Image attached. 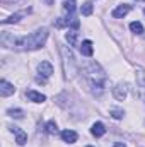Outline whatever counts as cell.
Segmentation results:
<instances>
[{
	"label": "cell",
	"instance_id": "1",
	"mask_svg": "<svg viewBox=\"0 0 145 147\" xmlns=\"http://www.w3.org/2000/svg\"><path fill=\"white\" fill-rule=\"evenodd\" d=\"M48 29L46 28H41V29H36L34 33H31L29 36L19 38V39H14V46L15 50H21V51H31V50H38L41 48L46 39H48Z\"/></svg>",
	"mask_w": 145,
	"mask_h": 147
},
{
	"label": "cell",
	"instance_id": "2",
	"mask_svg": "<svg viewBox=\"0 0 145 147\" xmlns=\"http://www.w3.org/2000/svg\"><path fill=\"white\" fill-rule=\"evenodd\" d=\"M84 77H85V80L89 82V86L92 87L94 92H96V91H97V92H103V91H104L106 74H104V70L101 69L99 63H96V62L87 63L85 69H84Z\"/></svg>",
	"mask_w": 145,
	"mask_h": 147
},
{
	"label": "cell",
	"instance_id": "3",
	"mask_svg": "<svg viewBox=\"0 0 145 147\" xmlns=\"http://www.w3.org/2000/svg\"><path fill=\"white\" fill-rule=\"evenodd\" d=\"M128 94V86L126 84H116V87H113V96L118 101H123Z\"/></svg>",
	"mask_w": 145,
	"mask_h": 147
},
{
	"label": "cell",
	"instance_id": "4",
	"mask_svg": "<svg viewBox=\"0 0 145 147\" xmlns=\"http://www.w3.org/2000/svg\"><path fill=\"white\" fill-rule=\"evenodd\" d=\"M38 72H39V75H43L44 79H48V77H51V74H53V65H51L50 62H41V63L38 65Z\"/></svg>",
	"mask_w": 145,
	"mask_h": 147
},
{
	"label": "cell",
	"instance_id": "5",
	"mask_svg": "<svg viewBox=\"0 0 145 147\" xmlns=\"http://www.w3.org/2000/svg\"><path fill=\"white\" fill-rule=\"evenodd\" d=\"M14 91H15V87H14L10 82H7V80H0V96H2V98H7V96L14 94Z\"/></svg>",
	"mask_w": 145,
	"mask_h": 147
},
{
	"label": "cell",
	"instance_id": "6",
	"mask_svg": "<svg viewBox=\"0 0 145 147\" xmlns=\"http://www.w3.org/2000/svg\"><path fill=\"white\" fill-rule=\"evenodd\" d=\"M10 132L15 134V142H17L19 146H24V144L28 142V135H26V132H22L19 127H10Z\"/></svg>",
	"mask_w": 145,
	"mask_h": 147
},
{
	"label": "cell",
	"instance_id": "7",
	"mask_svg": "<svg viewBox=\"0 0 145 147\" xmlns=\"http://www.w3.org/2000/svg\"><path fill=\"white\" fill-rule=\"evenodd\" d=\"M130 10H132V7H130V5H126V3H125V5H118V7L113 10V14H111V16H113L114 19H121V17H125Z\"/></svg>",
	"mask_w": 145,
	"mask_h": 147
},
{
	"label": "cell",
	"instance_id": "8",
	"mask_svg": "<svg viewBox=\"0 0 145 147\" xmlns=\"http://www.w3.org/2000/svg\"><path fill=\"white\" fill-rule=\"evenodd\" d=\"M29 12H31V9L22 10V12H15V14H12L10 17L3 19V21H2V24H14V22H19V21H21V17H24V16H26V14H29Z\"/></svg>",
	"mask_w": 145,
	"mask_h": 147
},
{
	"label": "cell",
	"instance_id": "9",
	"mask_svg": "<svg viewBox=\"0 0 145 147\" xmlns=\"http://www.w3.org/2000/svg\"><path fill=\"white\" fill-rule=\"evenodd\" d=\"M80 53H82L84 57H92V53H94L92 41H89V39L82 41V43H80Z\"/></svg>",
	"mask_w": 145,
	"mask_h": 147
},
{
	"label": "cell",
	"instance_id": "10",
	"mask_svg": "<svg viewBox=\"0 0 145 147\" xmlns=\"http://www.w3.org/2000/svg\"><path fill=\"white\" fill-rule=\"evenodd\" d=\"M77 132H73V130H63L62 132V139H63V142H67V144H73V142H77Z\"/></svg>",
	"mask_w": 145,
	"mask_h": 147
},
{
	"label": "cell",
	"instance_id": "11",
	"mask_svg": "<svg viewBox=\"0 0 145 147\" xmlns=\"http://www.w3.org/2000/svg\"><path fill=\"white\" fill-rule=\"evenodd\" d=\"M26 96H28V99L33 101V103H43V101H46V96L41 94V92H36V91H28Z\"/></svg>",
	"mask_w": 145,
	"mask_h": 147
},
{
	"label": "cell",
	"instance_id": "12",
	"mask_svg": "<svg viewBox=\"0 0 145 147\" xmlns=\"http://www.w3.org/2000/svg\"><path fill=\"white\" fill-rule=\"evenodd\" d=\"M91 132H92V135H94V137H103V135L106 134V128H104V125H103L101 121H97V123H94V125H92Z\"/></svg>",
	"mask_w": 145,
	"mask_h": 147
},
{
	"label": "cell",
	"instance_id": "13",
	"mask_svg": "<svg viewBox=\"0 0 145 147\" xmlns=\"http://www.w3.org/2000/svg\"><path fill=\"white\" fill-rule=\"evenodd\" d=\"M92 10H94V7H92V3H91V2H84V3H82V7H80L82 16H91V14H92Z\"/></svg>",
	"mask_w": 145,
	"mask_h": 147
},
{
	"label": "cell",
	"instance_id": "14",
	"mask_svg": "<svg viewBox=\"0 0 145 147\" xmlns=\"http://www.w3.org/2000/svg\"><path fill=\"white\" fill-rule=\"evenodd\" d=\"M130 29H132V33H135V34H142V33H144V26H142V22H138V21H133V22L130 24Z\"/></svg>",
	"mask_w": 145,
	"mask_h": 147
},
{
	"label": "cell",
	"instance_id": "15",
	"mask_svg": "<svg viewBox=\"0 0 145 147\" xmlns=\"http://www.w3.org/2000/svg\"><path fill=\"white\" fill-rule=\"evenodd\" d=\"M111 116L113 118H116V120H119V118H123V115H125V111L123 110H119V108H111Z\"/></svg>",
	"mask_w": 145,
	"mask_h": 147
},
{
	"label": "cell",
	"instance_id": "16",
	"mask_svg": "<svg viewBox=\"0 0 145 147\" xmlns=\"http://www.w3.org/2000/svg\"><path fill=\"white\" fill-rule=\"evenodd\" d=\"M137 82H138V86L145 87V70H138L137 72Z\"/></svg>",
	"mask_w": 145,
	"mask_h": 147
},
{
	"label": "cell",
	"instance_id": "17",
	"mask_svg": "<svg viewBox=\"0 0 145 147\" xmlns=\"http://www.w3.org/2000/svg\"><path fill=\"white\" fill-rule=\"evenodd\" d=\"M67 41H68L70 45H77V33L68 31V33H67Z\"/></svg>",
	"mask_w": 145,
	"mask_h": 147
},
{
	"label": "cell",
	"instance_id": "18",
	"mask_svg": "<svg viewBox=\"0 0 145 147\" xmlns=\"http://www.w3.org/2000/svg\"><path fill=\"white\" fill-rule=\"evenodd\" d=\"M46 132L48 134H56V123L55 121H48L46 123Z\"/></svg>",
	"mask_w": 145,
	"mask_h": 147
},
{
	"label": "cell",
	"instance_id": "19",
	"mask_svg": "<svg viewBox=\"0 0 145 147\" xmlns=\"http://www.w3.org/2000/svg\"><path fill=\"white\" fill-rule=\"evenodd\" d=\"M9 115H10V116H14V118H22L24 111H22V110H9Z\"/></svg>",
	"mask_w": 145,
	"mask_h": 147
},
{
	"label": "cell",
	"instance_id": "20",
	"mask_svg": "<svg viewBox=\"0 0 145 147\" xmlns=\"http://www.w3.org/2000/svg\"><path fill=\"white\" fill-rule=\"evenodd\" d=\"M63 7H65V10H67V12H70V14H72L73 10H75V5H73V2H72V0H70V2L67 0V2L63 3Z\"/></svg>",
	"mask_w": 145,
	"mask_h": 147
},
{
	"label": "cell",
	"instance_id": "21",
	"mask_svg": "<svg viewBox=\"0 0 145 147\" xmlns=\"http://www.w3.org/2000/svg\"><path fill=\"white\" fill-rule=\"evenodd\" d=\"M114 147H126V146H125V144H121V142H116V144H114Z\"/></svg>",
	"mask_w": 145,
	"mask_h": 147
},
{
	"label": "cell",
	"instance_id": "22",
	"mask_svg": "<svg viewBox=\"0 0 145 147\" xmlns=\"http://www.w3.org/2000/svg\"><path fill=\"white\" fill-rule=\"evenodd\" d=\"M89 147H91V146H89Z\"/></svg>",
	"mask_w": 145,
	"mask_h": 147
}]
</instances>
